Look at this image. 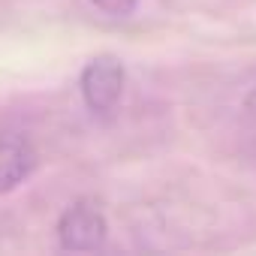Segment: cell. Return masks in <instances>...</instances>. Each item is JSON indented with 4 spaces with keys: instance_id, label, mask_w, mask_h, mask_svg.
I'll return each mask as SVG.
<instances>
[{
    "instance_id": "277c9868",
    "label": "cell",
    "mask_w": 256,
    "mask_h": 256,
    "mask_svg": "<svg viewBox=\"0 0 256 256\" xmlns=\"http://www.w3.org/2000/svg\"><path fill=\"white\" fill-rule=\"evenodd\" d=\"M90 4H94L96 10L114 16V18H124V16H130V12L136 10V0H90Z\"/></svg>"
},
{
    "instance_id": "7a4b0ae2",
    "label": "cell",
    "mask_w": 256,
    "mask_h": 256,
    "mask_svg": "<svg viewBox=\"0 0 256 256\" xmlns=\"http://www.w3.org/2000/svg\"><path fill=\"white\" fill-rule=\"evenodd\" d=\"M106 235H108V223L102 211L88 199L72 202L58 220V241L64 250H76V253L96 250L106 244Z\"/></svg>"
},
{
    "instance_id": "3957f363",
    "label": "cell",
    "mask_w": 256,
    "mask_h": 256,
    "mask_svg": "<svg viewBox=\"0 0 256 256\" xmlns=\"http://www.w3.org/2000/svg\"><path fill=\"white\" fill-rule=\"evenodd\" d=\"M34 169V148L18 133H0V196L12 193Z\"/></svg>"
},
{
    "instance_id": "6da1fadb",
    "label": "cell",
    "mask_w": 256,
    "mask_h": 256,
    "mask_svg": "<svg viewBox=\"0 0 256 256\" xmlns=\"http://www.w3.org/2000/svg\"><path fill=\"white\" fill-rule=\"evenodd\" d=\"M124 64L114 54H96L94 60H88V66L82 70L78 88H82V100L90 112L106 114L118 106L120 94H124Z\"/></svg>"
}]
</instances>
